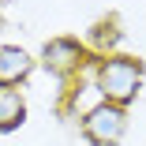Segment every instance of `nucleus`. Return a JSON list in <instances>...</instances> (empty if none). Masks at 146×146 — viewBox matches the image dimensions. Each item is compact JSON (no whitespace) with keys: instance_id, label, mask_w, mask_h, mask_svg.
I'll return each mask as SVG.
<instances>
[{"instance_id":"obj_4","label":"nucleus","mask_w":146,"mask_h":146,"mask_svg":"<svg viewBox=\"0 0 146 146\" xmlns=\"http://www.w3.org/2000/svg\"><path fill=\"white\" fill-rule=\"evenodd\" d=\"M34 60L19 45H0V90H15L23 79H30Z\"/></svg>"},{"instance_id":"obj_5","label":"nucleus","mask_w":146,"mask_h":146,"mask_svg":"<svg viewBox=\"0 0 146 146\" xmlns=\"http://www.w3.org/2000/svg\"><path fill=\"white\" fill-rule=\"evenodd\" d=\"M26 120V101L19 90H0V135L19 131Z\"/></svg>"},{"instance_id":"obj_3","label":"nucleus","mask_w":146,"mask_h":146,"mask_svg":"<svg viewBox=\"0 0 146 146\" xmlns=\"http://www.w3.org/2000/svg\"><path fill=\"white\" fill-rule=\"evenodd\" d=\"M86 64H90V49H86V41H79V38H52L41 49V68L52 79H71Z\"/></svg>"},{"instance_id":"obj_2","label":"nucleus","mask_w":146,"mask_h":146,"mask_svg":"<svg viewBox=\"0 0 146 146\" xmlns=\"http://www.w3.org/2000/svg\"><path fill=\"white\" fill-rule=\"evenodd\" d=\"M79 127H82V139L90 146H120L127 135V109L98 101L94 109H86L79 116Z\"/></svg>"},{"instance_id":"obj_6","label":"nucleus","mask_w":146,"mask_h":146,"mask_svg":"<svg viewBox=\"0 0 146 146\" xmlns=\"http://www.w3.org/2000/svg\"><path fill=\"white\" fill-rule=\"evenodd\" d=\"M116 41H120V30H116V19H105V23H98V26H94V34H90V45L98 49V56H109Z\"/></svg>"},{"instance_id":"obj_1","label":"nucleus","mask_w":146,"mask_h":146,"mask_svg":"<svg viewBox=\"0 0 146 146\" xmlns=\"http://www.w3.org/2000/svg\"><path fill=\"white\" fill-rule=\"evenodd\" d=\"M142 75H146V68H142L139 56L109 52V56H98L94 60V90L101 94V101L127 109L139 98V90H142Z\"/></svg>"}]
</instances>
